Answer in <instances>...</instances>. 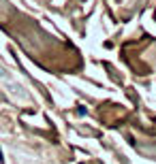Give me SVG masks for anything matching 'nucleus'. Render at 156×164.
<instances>
[]
</instances>
